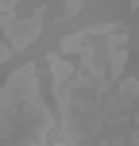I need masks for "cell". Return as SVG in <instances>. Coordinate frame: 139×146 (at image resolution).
Returning <instances> with one entry per match:
<instances>
[{
  "instance_id": "obj_1",
  "label": "cell",
  "mask_w": 139,
  "mask_h": 146,
  "mask_svg": "<svg viewBox=\"0 0 139 146\" xmlns=\"http://www.w3.org/2000/svg\"><path fill=\"white\" fill-rule=\"evenodd\" d=\"M39 31H43V12H35L31 19H23V23H8V27H4V35H8V50H23V46H27Z\"/></svg>"
}]
</instances>
